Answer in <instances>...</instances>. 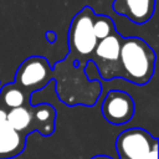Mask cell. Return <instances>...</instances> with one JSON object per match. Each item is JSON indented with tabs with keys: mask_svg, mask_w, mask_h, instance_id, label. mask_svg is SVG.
Here are the masks:
<instances>
[{
	"mask_svg": "<svg viewBox=\"0 0 159 159\" xmlns=\"http://www.w3.org/2000/svg\"><path fill=\"white\" fill-rule=\"evenodd\" d=\"M46 39H47V41H48L50 43H52V42H55V40H56V34H55L53 31H47V32H46Z\"/></svg>",
	"mask_w": 159,
	"mask_h": 159,
	"instance_id": "cell-13",
	"label": "cell"
},
{
	"mask_svg": "<svg viewBox=\"0 0 159 159\" xmlns=\"http://www.w3.org/2000/svg\"><path fill=\"white\" fill-rule=\"evenodd\" d=\"M52 81L57 97L70 107H93L102 93L101 80H91L86 68L73 66L67 57L52 66Z\"/></svg>",
	"mask_w": 159,
	"mask_h": 159,
	"instance_id": "cell-1",
	"label": "cell"
},
{
	"mask_svg": "<svg viewBox=\"0 0 159 159\" xmlns=\"http://www.w3.org/2000/svg\"><path fill=\"white\" fill-rule=\"evenodd\" d=\"M101 112L108 123L122 125L132 120L135 112V103L128 92L122 89H111L102 101Z\"/></svg>",
	"mask_w": 159,
	"mask_h": 159,
	"instance_id": "cell-8",
	"label": "cell"
},
{
	"mask_svg": "<svg viewBox=\"0 0 159 159\" xmlns=\"http://www.w3.org/2000/svg\"><path fill=\"white\" fill-rule=\"evenodd\" d=\"M94 16L93 9L84 6L72 17L68 27V53L66 57L72 61L73 66L80 68H86L98 42L93 31Z\"/></svg>",
	"mask_w": 159,
	"mask_h": 159,
	"instance_id": "cell-3",
	"label": "cell"
},
{
	"mask_svg": "<svg viewBox=\"0 0 159 159\" xmlns=\"http://www.w3.org/2000/svg\"><path fill=\"white\" fill-rule=\"evenodd\" d=\"M26 134L12 129L6 122V109L0 106V159H12L26 147Z\"/></svg>",
	"mask_w": 159,
	"mask_h": 159,
	"instance_id": "cell-9",
	"label": "cell"
},
{
	"mask_svg": "<svg viewBox=\"0 0 159 159\" xmlns=\"http://www.w3.org/2000/svg\"><path fill=\"white\" fill-rule=\"evenodd\" d=\"M112 9L116 14L127 17L137 25L149 21L155 11V0H113Z\"/></svg>",
	"mask_w": 159,
	"mask_h": 159,
	"instance_id": "cell-10",
	"label": "cell"
},
{
	"mask_svg": "<svg viewBox=\"0 0 159 159\" xmlns=\"http://www.w3.org/2000/svg\"><path fill=\"white\" fill-rule=\"evenodd\" d=\"M122 37L123 36L116 30L107 37L99 40L94 47L89 62L96 66L99 78L103 81L119 78L118 61Z\"/></svg>",
	"mask_w": 159,
	"mask_h": 159,
	"instance_id": "cell-6",
	"label": "cell"
},
{
	"mask_svg": "<svg viewBox=\"0 0 159 159\" xmlns=\"http://www.w3.org/2000/svg\"><path fill=\"white\" fill-rule=\"evenodd\" d=\"M56 109L50 103H29L6 109L7 124L26 135L37 132L42 137H50L56 128Z\"/></svg>",
	"mask_w": 159,
	"mask_h": 159,
	"instance_id": "cell-4",
	"label": "cell"
},
{
	"mask_svg": "<svg viewBox=\"0 0 159 159\" xmlns=\"http://www.w3.org/2000/svg\"><path fill=\"white\" fill-rule=\"evenodd\" d=\"M31 103V97L26 96L16 84L6 83L0 88V106L5 109H11Z\"/></svg>",
	"mask_w": 159,
	"mask_h": 159,
	"instance_id": "cell-11",
	"label": "cell"
},
{
	"mask_svg": "<svg viewBox=\"0 0 159 159\" xmlns=\"http://www.w3.org/2000/svg\"><path fill=\"white\" fill-rule=\"evenodd\" d=\"M52 81V66L43 56H30L25 58L16 70L12 83L26 96L43 89Z\"/></svg>",
	"mask_w": 159,
	"mask_h": 159,
	"instance_id": "cell-5",
	"label": "cell"
},
{
	"mask_svg": "<svg viewBox=\"0 0 159 159\" xmlns=\"http://www.w3.org/2000/svg\"><path fill=\"white\" fill-rule=\"evenodd\" d=\"M91 159H113V158L106 154H97V155H93Z\"/></svg>",
	"mask_w": 159,
	"mask_h": 159,
	"instance_id": "cell-14",
	"label": "cell"
},
{
	"mask_svg": "<svg viewBox=\"0 0 159 159\" xmlns=\"http://www.w3.org/2000/svg\"><path fill=\"white\" fill-rule=\"evenodd\" d=\"M117 29H116L114 21L109 16L103 15V14H99V15L96 14L94 21H93V31H94V35H96L98 41L107 37L108 35H111Z\"/></svg>",
	"mask_w": 159,
	"mask_h": 159,
	"instance_id": "cell-12",
	"label": "cell"
},
{
	"mask_svg": "<svg viewBox=\"0 0 159 159\" xmlns=\"http://www.w3.org/2000/svg\"><path fill=\"white\" fill-rule=\"evenodd\" d=\"M157 55L143 39L122 37L119 50V78L138 86L147 84L155 72Z\"/></svg>",
	"mask_w": 159,
	"mask_h": 159,
	"instance_id": "cell-2",
	"label": "cell"
},
{
	"mask_svg": "<svg viewBox=\"0 0 159 159\" xmlns=\"http://www.w3.org/2000/svg\"><path fill=\"white\" fill-rule=\"evenodd\" d=\"M157 147L158 138L139 127L124 129L116 139V150L119 159H147Z\"/></svg>",
	"mask_w": 159,
	"mask_h": 159,
	"instance_id": "cell-7",
	"label": "cell"
}]
</instances>
